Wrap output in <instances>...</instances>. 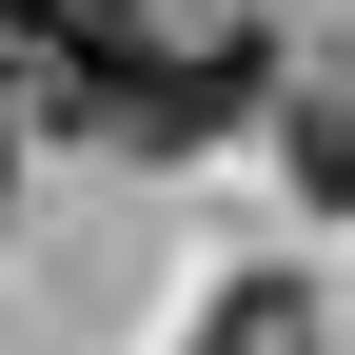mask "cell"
Masks as SVG:
<instances>
[{
  "mask_svg": "<svg viewBox=\"0 0 355 355\" xmlns=\"http://www.w3.org/2000/svg\"><path fill=\"white\" fill-rule=\"evenodd\" d=\"M257 99H277V40H257L237 0H119V40H99V119H79V139H119V158H198V139H237Z\"/></svg>",
  "mask_w": 355,
  "mask_h": 355,
  "instance_id": "1",
  "label": "cell"
},
{
  "mask_svg": "<svg viewBox=\"0 0 355 355\" xmlns=\"http://www.w3.org/2000/svg\"><path fill=\"white\" fill-rule=\"evenodd\" d=\"M198 355H316V296H296V277H237V296H217V336Z\"/></svg>",
  "mask_w": 355,
  "mask_h": 355,
  "instance_id": "3",
  "label": "cell"
},
{
  "mask_svg": "<svg viewBox=\"0 0 355 355\" xmlns=\"http://www.w3.org/2000/svg\"><path fill=\"white\" fill-rule=\"evenodd\" d=\"M277 139H296V198H316V217H355V99H296Z\"/></svg>",
  "mask_w": 355,
  "mask_h": 355,
  "instance_id": "4",
  "label": "cell"
},
{
  "mask_svg": "<svg viewBox=\"0 0 355 355\" xmlns=\"http://www.w3.org/2000/svg\"><path fill=\"white\" fill-rule=\"evenodd\" d=\"M99 40H119V0H0V99H40L79 139L99 119Z\"/></svg>",
  "mask_w": 355,
  "mask_h": 355,
  "instance_id": "2",
  "label": "cell"
}]
</instances>
